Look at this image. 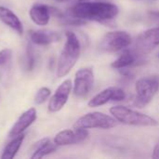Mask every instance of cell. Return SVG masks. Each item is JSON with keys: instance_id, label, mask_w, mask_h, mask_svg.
<instances>
[{"instance_id": "5b68a950", "label": "cell", "mask_w": 159, "mask_h": 159, "mask_svg": "<svg viewBox=\"0 0 159 159\" xmlns=\"http://www.w3.org/2000/svg\"><path fill=\"white\" fill-rule=\"evenodd\" d=\"M159 89V82L156 77H143L136 82V99L134 104L143 108L149 104Z\"/></svg>"}, {"instance_id": "4fadbf2b", "label": "cell", "mask_w": 159, "mask_h": 159, "mask_svg": "<svg viewBox=\"0 0 159 159\" xmlns=\"http://www.w3.org/2000/svg\"><path fill=\"white\" fill-rule=\"evenodd\" d=\"M31 42L37 46H47L55 42H58L61 39V35L58 32L42 29L32 31L30 33Z\"/></svg>"}, {"instance_id": "7c38bea8", "label": "cell", "mask_w": 159, "mask_h": 159, "mask_svg": "<svg viewBox=\"0 0 159 159\" xmlns=\"http://www.w3.org/2000/svg\"><path fill=\"white\" fill-rule=\"evenodd\" d=\"M36 117H37V113L34 108H30L27 111L23 112L19 116L15 124L12 126L8 133V136L10 138H13L15 136L22 134L35 121Z\"/></svg>"}, {"instance_id": "8fae6325", "label": "cell", "mask_w": 159, "mask_h": 159, "mask_svg": "<svg viewBox=\"0 0 159 159\" xmlns=\"http://www.w3.org/2000/svg\"><path fill=\"white\" fill-rule=\"evenodd\" d=\"M159 46V27L151 28L137 39L136 48L142 54H148Z\"/></svg>"}, {"instance_id": "52a82bcc", "label": "cell", "mask_w": 159, "mask_h": 159, "mask_svg": "<svg viewBox=\"0 0 159 159\" xmlns=\"http://www.w3.org/2000/svg\"><path fill=\"white\" fill-rule=\"evenodd\" d=\"M94 85V74L91 68H81L75 73L74 82V94L76 97H86Z\"/></svg>"}, {"instance_id": "3957f363", "label": "cell", "mask_w": 159, "mask_h": 159, "mask_svg": "<svg viewBox=\"0 0 159 159\" xmlns=\"http://www.w3.org/2000/svg\"><path fill=\"white\" fill-rule=\"evenodd\" d=\"M110 113L120 123L129 126L140 127H157L158 122L145 114L129 109L126 106L116 105L110 108Z\"/></svg>"}, {"instance_id": "ba28073f", "label": "cell", "mask_w": 159, "mask_h": 159, "mask_svg": "<svg viewBox=\"0 0 159 159\" xmlns=\"http://www.w3.org/2000/svg\"><path fill=\"white\" fill-rule=\"evenodd\" d=\"M72 87V81L70 79H66L57 88L56 91L51 96L48 102V108L49 112L56 113L61 111L64 107L70 96Z\"/></svg>"}, {"instance_id": "7a4b0ae2", "label": "cell", "mask_w": 159, "mask_h": 159, "mask_svg": "<svg viewBox=\"0 0 159 159\" xmlns=\"http://www.w3.org/2000/svg\"><path fill=\"white\" fill-rule=\"evenodd\" d=\"M80 53L81 46L76 34L71 31L66 32V41L58 60V77H63L70 73L77 62Z\"/></svg>"}, {"instance_id": "ac0fdd59", "label": "cell", "mask_w": 159, "mask_h": 159, "mask_svg": "<svg viewBox=\"0 0 159 159\" xmlns=\"http://www.w3.org/2000/svg\"><path fill=\"white\" fill-rule=\"evenodd\" d=\"M137 61V54L131 49H125L120 56L112 63V67L116 69H124L133 65Z\"/></svg>"}, {"instance_id": "d6986e66", "label": "cell", "mask_w": 159, "mask_h": 159, "mask_svg": "<svg viewBox=\"0 0 159 159\" xmlns=\"http://www.w3.org/2000/svg\"><path fill=\"white\" fill-rule=\"evenodd\" d=\"M50 95H51L50 89H49L48 88H47V87H42V88H40V89L37 90V92H36V94H35L34 102H35L37 105L42 104V103H44V102L49 98Z\"/></svg>"}, {"instance_id": "603a6c76", "label": "cell", "mask_w": 159, "mask_h": 159, "mask_svg": "<svg viewBox=\"0 0 159 159\" xmlns=\"http://www.w3.org/2000/svg\"><path fill=\"white\" fill-rule=\"evenodd\" d=\"M152 157L155 159H159V144H157L154 148L153 151V156Z\"/></svg>"}, {"instance_id": "2e32d148", "label": "cell", "mask_w": 159, "mask_h": 159, "mask_svg": "<svg viewBox=\"0 0 159 159\" xmlns=\"http://www.w3.org/2000/svg\"><path fill=\"white\" fill-rule=\"evenodd\" d=\"M57 144L53 142H50L49 138H44L36 142L32 149H33V155L31 156L32 159L42 158L49 154H52L57 149Z\"/></svg>"}, {"instance_id": "9a60e30c", "label": "cell", "mask_w": 159, "mask_h": 159, "mask_svg": "<svg viewBox=\"0 0 159 159\" xmlns=\"http://www.w3.org/2000/svg\"><path fill=\"white\" fill-rule=\"evenodd\" d=\"M0 20L7 26L15 31L19 35L23 34V25L19 17L9 8L0 6Z\"/></svg>"}, {"instance_id": "9c48e42d", "label": "cell", "mask_w": 159, "mask_h": 159, "mask_svg": "<svg viewBox=\"0 0 159 159\" xmlns=\"http://www.w3.org/2000/svg\"><path fill=\"white\" fill-rule=\"evenodd\" d=\"M126 99V92L116 87H111L103 89L100 93L96 94L89 102V107H99L106 104L109 102H121Z\"/></svg>"}, {"instance_id": "30bf717a", "label": "cell", "mask_w": 159, "mask_h": 159, "mask_svg": "<svg viewBox=\"0 0 159 159\" xmlns=\"http://www.w3.org/2000/svg\"><path fill=\"white\" fill-rule=\"evenodd\" d=\"M89 131L83 129H75V130L64 129L55 135L53 142L58 146L77 144L84 142L89 137Z\"/></svg>"}, {"instance_id": "e0dca14e", "label": "cell", "mask_w": 159, "mask_h": 159, "mask_svg": "<svg viewBox=\"0 0 159 159\" xmlns=\"http://www.w3.org/2000/svg\"><path fill=\"white\" fill-rule=\"evenodd\" d=\"M25 134H20L12 138V140L6 145L4 148L3 154L1 156V159H12L15 157L17 153L19 152L23 141H24Z\"/></svg>"}, {"instance_id": "277c9868", "label": "cell", "mask_w": 159, "mask_h": 159, "mask_svg": "<svg viewBox=\"0 0 159 159\" xmlns=\"http://www.w3.org/2000/svg\"><path fill=\"white\" fill-rule=\"evenodd\" d=\"M117 125V120L101 112H91L79 117L74 125L75 129H113Z\"/></svg>"}, {"instance_id": "44dd1931", "label": "cell", "mask_w": 159, "mask_h": 159, "mask_svg": "<svg viewBox=\"0 0 159 159\" xmlns=\"http://www.w3.org/2000/svg\"><path fill=\"white\" fill-rule=\"evenodd\" d=\"M11 56H12V50L10 48H4L0 50V66L9 61Z\"/></svg>"}, {"instance_id": "6da1fadb", "label": "cell", "mask_w": 159, "mask_h": 159, "mask_svg": "<svg viewBox=\"0 0 159 159\" xmlns=\"http://www.w3.org/2000/svg\"><path fill=\"white\" fill-rule=\"evenodd\" d=\"M116 5L108 2H81L68 8L67 15L82 20L108 21L115 19L118 14Z\"/></svg>"}, {"instance_id": "5bb4252c", "label": "cell", "mask_w": 159, "mask_h": 159, "mask_svg": "<svg viewBox=\"0 0 159 159\" xmlns=\"http://www.w3.org/2000/svg\"><path fill=\"white\" fill-rule=\"evenodd\" d=\"M29 15L34 23L39 26H45L50 20V8L44 4H34L29 10Z\"/></svg>"}, {"instance_id": "8992f818", "label": "cell", "mask_w": 159, "mask_h": 159, "mask_svg": "<svg viewBox=\"0 0 159 159\" xmlns=\"http://www.w3.org/2000/svg\"><path fill=\"white\" fill-rule=\"evenodd\" d=\"M131 44V36L125 31H113L106 34L100 43V48L105 52H116Z\"/></svg>"}, {"instance_id": "7402d4cb", "label": "cell", "mask_w": 159, "mask_h": 159, "mask_svg": "<svg viewBox=\"0 0 159 159\" xmlns=\"http://www.w3.org/2000/svg\"><path fill=\"white\" fill-rule=\"evenodd\" d=\"M57 2L60 3H73V4H77V3H81V2H86V1H89V0H56Z\"/></svg>"}, {"instance_id": "ffe728a7", "label": "cell", "mask_w": 159, "mask_h": 159, "mask_svg": "<svg viewBox=\"0 0 159 159\" xmlns=\"http://www.w3.org/2000/svg\"><path fill=\"white\" fill-rule=\"evenodd\" d=\"M34 64H35L34 51L32 47V44H29L27 48V69L29 71H32L34 67Z\"/></svg>"}, {"instance_id": "cb8c5ba5", "label": "cell", "mask_w": 159, "mask_h": 159, "mask_svg": "<svg viewBox=\"0 0 159 159\" xmlns=\"http://www.w3.org/2000/svg\"><path fill=\"white\" fill-rule=\"evenodd\" d=\"M158 57H159V56H158Z\"/></svg>"}]
</instances>
